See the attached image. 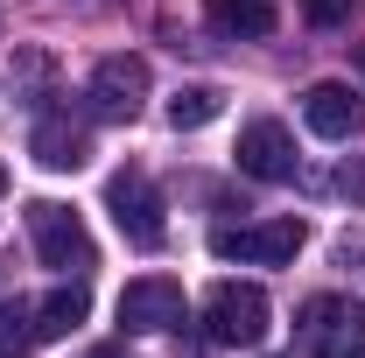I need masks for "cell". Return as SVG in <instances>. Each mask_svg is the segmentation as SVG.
Segmentation results:
<instances>
[{"mask_svg":"<svg viewBox=\"0 0 365 358\" xmlns=\"http://www.w3.org/2000/svg\"><path fill=\"white\" fill-rule=\"evenodd\" d=\"M204 21L218 29V36H246V43H260V36H274V7L267 0H204Z\"/></svg>","mask_w":365,"mask_h":358,"instance_id":"cell-11","label":"cell"},{"mask_svg":"<svg viewBox=\"0 0 365 358\" xmlns=\"http://www.w3.org/2000/svg\"><path fill=\"white\" fill-rule=\"evenodd\" d=\"M36 344H43L36 302H0V358H29Z\"/></svg>","mask_w":365,"mask_h":358,"instance_id":"cell-14","label":"cell"},{"mask_svg":"<svg viewBox=\"0 0 365 358\" xmlns=\"http://www.w3.org/2000/svg\"><path fill=\"white\" fill-rule=\"evenodd\" d=\"M120 330H182V281L140 274L120 288Z\"/></svg>","mask_w":365,"mask_h":358,"instance_id":"cell-6","label":"cell"},{"mask_svg":"<svg viewBox=\"0 0 365 358\" xmlns=\"http://www.w3.org/2000/svg\"><path fill=\"white\" fill-rule=\"evenodd\" d=\"M295 330H302L309 358H365V302L351 295H309Z\"/></svg>","mask_w":365,"mask_h":358,"instance_id":"cell-1","label":"cell"},{"mask_svg":"<svg viewBox=\"0 0 365 358\" xmlns=\"http://www.w3.org/2000/svg\"><path fill=\"white\" fill-rule=\"evenodd\" d=\"M351 63H359V71H365V43H359V49H351Z\"/></svg>","mask_w":365,"mask_h":358,"instance_id":"cell-18","label":"cell"},{"mask_svg":"<svg viewBox=\"0 0 365 358\" xmlns=\"http://www.w3.org/2000/svg\"><path fill=\"white\" fill-rule=\"evenodd\" d=\"M344 253H359V260H365V239H359V246H351V239H344Z\"/></svg>","mask_w":365,"mask_h":358,"instance_id":"cell-17","label":"cell"},{"mask_svg":"<svg viewBox=\"0 0 365 358\" xmlns=\"http://www.w3.org/2000/svg\"><path fill=\"white\" fill-rule=\"evenodd\" d=\"M302 239H309V225H302V218L218 225V232H211V253H218V260H246V267H281V260L302 253Z\"/></svg>","mask_w":365,"mask_h":358,"instance_id":"cell-2","label":"cell"},{"mask_svg":"<svg viewBox=\"0 0 365 358\" xmlns=\"http://www.w3.org/2000/svg\"><path fill=\"white\" fill-rule=\"evenodd\" d=\"M218 113H225V91H218V85H182L176 98H169V127H176V134H190V127H211Z\"/></svg>","mask_w":365,"mask_h":358,"instance_id":"cell-13","label":"cell"},{"mask_svg":"<svg viewBox=\"0 0 365 358\" xmlns=\"http://www.w3.org/2000/svg\"><path fill=\"white\" fill-rule=\"evenodd\" d=\"M302 120H309L323 140H351V134H365V106L351 98V85H330V78L302 91Z\"/></svg>","mask_w":365,"mask_h":358,"instance_id":"cell-9","label":"cell"},{"mask_svg":"<svg viewBox=\"0 0 365 358\" xmlns=\"http://www.w3.org/2000/svg\"><path fill=\"white\" fill-rule=\"evenodd\" d=\"M36 162L43 169H85V155H91V134L78 127V120H36Z\"/></svg>","mask_w":365,"mask_h":358,"instance_id":"cell-10","label":"cell"},{"mask_svg":"<svg viewBox=\"0 0 365 358\" xmlns=\"http://www.w3.org/2000/svg\"><path fill=\"white\" fill-rule=\"evenodd\" d=\"M106 211H113V225L134 239V246H162L169 239V218H162V190L140 176V169H120V176L106 183Z\"/></svg>","mask_w":365,"mask_h":358,"instance_id":"cell-5","label":"cell"},{"mask_svg":"<svg viewBox=\"0 0 365 358\" xmlns=\"http://www.w3.org/2000/svg\"><path fill=\"white\" fill-rule=\"evenodd\" d=\"M0 197H7V162H0Z\"/></svg>","mask_w":365,"mask_h":358,"instance_id":"cell-19","label":"cell"},{"mask_svg":"<svg viewBox=\"0 0 365 358\" xmlns=\"http://www.w3.org/2000/svg\"><path fill=\"white\" fill-rule=\"evenodd\" d=\"M204 330H211V344H260L267 337V288L218 281L211 302H204Z\"/></svg>","mask_w":365,"mask_h":358,"instance_id":"cell-4","label":"cell"},{"mask_svg":"<svg viewBox=\"0 0 365 358\" xmlns=\"http://www.w3.org/2000/svg\"><path fill=\"white\" fill-rule=\"evenodd\" d=\"M29 239H36L43 267H56V274H85L91 260H98V253H91L85 218H78L71 204H49V197H36V204H29Z\"/></svg>","mask_w":365,"mask_h":358,"instance_id":"cell-3","label":"cell"},{"mask_svg":"<svg viewBox=\"0 0 365 358\" xmlns=\"http://www.w3.org/2000/svg\"><path fill=\"white\" fill-rule=\"evenodd\" d=\"M295 162H302V155H295V140H288L281 120H246V127H239V169L253 183H288Z\"/></svg>","mask_w":365,"mask_h":358,"instance_id":"cell-8","label":"cell"},{"mask_svg":"<svg viewBox=\"0 0 365 358\" xmlns=\"http://www.w3.org/2000/svg\"><path fill=\"white\" fill-rule=\"evenodd\" d=\"M337 183H344V190H351V197H365V162H359V169H351V162H344V176H337Z\"/></svg>","mask_w":365,"mask_h":358,"instance_id":"cell-16","label":"cell"},{"mask_svg":"<svg viewBox=\"0 0 365 358\" xmlns=\"http://www.w3.org/2000/svg\"><path fill=\"white\" fill-rule=\"evenodd\" d=\"M351 7H359V0H302V14H309L317 29H337V21H351Z\"/></svg>","mask_w":365,"mask_h":358,"instance_id":"cell-15","label":"cell"},{"mask_svg":"<svg viewBox=\"0 0 365 358\" xmlns=\"http://www.w3.org/2000/svg\"><path fill=\"white\" fill-rule=\"evenodd\" d=\"M140 98H148V63L140 56H98V71H91V113H106V120H134Z\"/></svg>","mask_w":365,"mask_h":358,"instance_id":"cell-7","label":"cell"},{"mask_svg":"<svg viewBox=\"0 0 365 358\" xmlns=\"http://www.w3.org/2000/svg\"><path fill=\"white\" fill-rule=\"evenodd\" d=\"M85 316H91L85 281H63V288H49L43 302H36V330H43V344H49V337H71Z\"/></svg>","mask_w":365,"mask_h":358,"instance_id":"cell-12","label":"cell"}]
</instances>
